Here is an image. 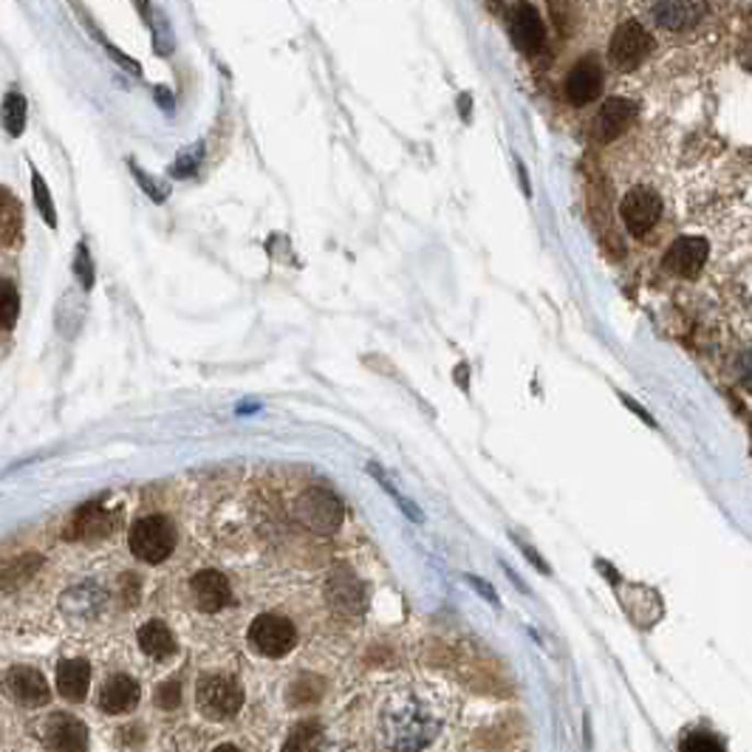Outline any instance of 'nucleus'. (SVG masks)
I'll return each instance as SVG.
<instances>
[{
    "instance_id": "obj_1",
    "label": "nucleus",
    "mask_w": 752,
    "mask_h": 752,
    "mask_svg": "<svg viewBox=\"0 0 752 752\" xmlns=\"http://www.w3.org/2000/svg\"><path fill=\"white\" fill-rule=\"evenodd\" d=\"M130 551L141 563H164L175 549V529L168 517H139L130 529Z\"/></svg>"
},
{
    "instance_id": "obj_2",
    "label": "nucleus",
    "mask_w": 752,
    "mask_h": 752,
    "mask_svg": "<svg viewBox=\"0 0 752 752\" xmlns=\"http://www.w3.org/2000/svg\"><path fill=\"white\" fill-rule=\"evenodd\" d=\"M195 702H198V710L207 716L209 721H224L232 719L243 705V691L236 679L229 676H204L195 687Z\"/></svg>"
},
{
    "instance_id": "obj_3",
    "label": "nucleus",
    "mask_w": 752,
    "mask_h": 752,
    "mask_svg": "<svg viewBox=\"0 0 752 752\" xmlns=\"http://www.w3.org/2000/svg\"><path fill=\"white\" fill-rule=\"evenodd\" d=\"M651 52V32H648L639 21H623L617 26V32L612 34V43H608V62H612L617 71H634V68H639L648 60V54Z\"/></svg>"
},
{
    "instance_id": "obj_4",
    "label": "nucleus",
    "mask_w": 752,
    "mask_h": 752,
    "mask_svg": "<svg viewBox=\"0 0 752 752\" xmlns=\"http://www.w3.org/2000/svg\"><path fill=\"white\" fill-rule=\"evenodd\" d=\"M249 642L263 657H286L295 648L297 631L295 625L281 614H261L255 623L249 625Z\"/></svg>"
},
{
    "instance_id": "obj_5",
    "label": "nucleus",
    "mask_w": 752,
    "mask_h": 752,
    "mask_svg": "<svg viewBox=\"0 0 752 752\" xmlns=\"http://www.w3.org/2000/svg\"><path fill=\"white\" fill-rule=\"evenodd\" d=\"M619 215H623L625 227H628L631 236H648L657 227L659 215H662V198L651 187H634L625 193L623 204H619Z\"/></svg>"
},
{
    "instance_id": "obj_6",
    "label": "nucleus",
    "mask_w": 752,
    "mask_h": 752,
    "mask_svg": "<svg viewBox=\"0 0 752 752\" xmlns=\"http://www.w3.org/2000/svg\"><path fill=\"white\" fill-rule=\"evenodd\" d=\"M653 23L668 32H685L705 21L707 0H648Z\"/></svg>"
},
{
    "instance_id": "obj_7",
    "label": "nucleus",
    "mask_w": 752,
    "mask_h": 752,
    "mask_svg": "<svg viewBox=\"0 0 752 752\" xmlns=\"http://www.w3.org/2000/svg\"><path fill=\"white\" fill-rule=\"evenodd\" d=\"M603 94V68L594 57H585V60L574 62V68L566 77V100L571 105H589L597 96Z\"/></svg>"
},
{
    "instance_id": "obj_8",
    "label": "nucleus",
    "mask_w": 752,
    "mask_h": 752,
    "mask_svg": "<svg viewBox=\"0 0 752 752\" xmlns=\"http://www.w3.org/2000/svg\"><path fill=\"white\" fill-rule=\"evenodd\" d=\"M510 34L512 43L524 54L540 52L546 43V26L540 21V12L532 3H517L510 12Z\"/></svg>"
},
{
    "instance_id": "obj_9",
    "label": "nucleus",
    "mask_w": 752,
    "mask_h": 752,
    "mask_svg": "<svg viewBox=\"0 0 752 752\" xmlns=\"http://www.w3.org/2000/svg\"><path fill=\"white\" fill-rule=\"evenodd\" d=\"M707 241L698 236H685L673 241L665 252V269H671L679 277H696L707 261Z\"/></svg>"
},
{
    "instance_id": "obj_10",
    "label": "nucleus",
    "mask_w": 752,
    "mask_h": 752,
    "mask_svg": "<svg viewBox=\"0 0 752 752\" xmlns=\"http://www.w3.org/2000/svg\"><path fill=\"white\" fill-rule=\"evenodd\" d=\"M634 116H637V105L625 96H612L600 107L597 119H594V136L597 141H614L631 128Z\"/></svg>"
},
{
    "instance_id": "obj_11",
    "label": "nucleus",
    "mask_w": 752,
    "mask_h": 752,
    "mask_svg": "<svg viewBox=\"0 0 752 752\" xmlns=\"http://www.w3.org/2000/svg\"><path fill=\"white\" fill-rule=\"evenodd\" d=\"M7 687L14 702L23 707H43L48 702L46 676L34 668H12L7 673Z\"/></svg>"
},
{
    "instance_id": "obj_12",
    "label": "nucleus",
    "mask_w": 752,
    "mask_h": 752,
    "mask_svg": "<svg viewBox=\"0 0 752 752\" xmlns=\"http://www.w3.org/2000/svg\"><path fill=\"white\" fill-rule=\"evenodd\" d=\"M190 589H193V597H195V605L202 608V612H221L224 605L229 603V597H232V589H229V580L224 578L221 571H198L193 578V583H190Z\"/></svg>"
},
{
    "instance_id": "obj_13",
    "label": "nucleus",
    "mask_w": 752,
    "mask_h": 752,
    "mask_svg": "<svg viewBox=\"0 0 752 752\" xmlns=\"http://www.w3.org/2000/svg\"><path fill=\"white\" fill-rule=\"evenodd\" d=\"M43 741L52 750H86L88 747V730L82 721L75 716H52L43 727Z\"/></svg>"
},
{
    "instance_id": "obj_14",
    "label": "nucleus",
    "mask_w": 752,
    "mask_h": 752,
    "mask_svg": "<svg viewBox=\"0 0 752 752\" xmlns=\"http://www.w3.org/2000/svg\"><path fill=\"white\" fill-rule=\"evenodd\" d=\"M136 702H139V685L134 679L125 676V673H116V676L105 679V685L100 691V707L105 713H128L134 710Z\"/></svg>"
},
{
    "instance_id": "obj_15",
    "label": "nucleus",
    "mask_w": 752,
    "mask_h": 752,
    "mask_svg": "<svg viewBox=\"0 0 752 752\" xmlns=\"http://www.w3.org/2000/svg\"><path fill=\"white\" fill-rule=\"evenodd\" d=\"M88 685H91V668L82 659H68L57 668V691L66 702H82L88 696Z\"/></svg>"
},
{
    "instance_id": "obj_16",
    "label": "nucleus",
    "mask_w": 752,
    "mask_h": 752,
    "mask_svg": "<svg viewBox=\"0 0 752 752\" xmlns=\"http://www.w3.org/2000/svg\"><path fill=\"white\" fill-rule=\"evenodd\" d=\"M139 648L148 653L150 659H168L175 653V639L170 634V628L159 619H150L139 628Z\"/></svg>"
},
{
    "instance_id": "obj_17",
    "label": "nucleus",
    "mask_w": 752,
    "mask_h": 752,
    "mask_svg": "<svg viewBox=\"0 0 752 752\" xmlns=\"http://www.w3.org/2000/svg\"><path fill=\"white\" fill-rule=\"evenodd\" d=\"M0 227H3V247H12L23 229V209L9 190L0 193Z\"/></svg>"
},
{
    "instance_id": "obj_18",
    "label": "nucleus",
    "mask_w": 752,
    "mask_h": 752,
    "mask_svg": "<svg viewBox=\"0 0 752 752\" xmlns=\"http://www.w3.org/2000/svg\"><path fill=\"white\" fill-rule=\"evenodd\" d=\"M26 96L21 91H9L3 100V125H7L9 136H21L26 130Z\"/></svg>"
},
{
    "instance_id": "obj_19",
    "label": "nucleus",
    "mask_w": 752,
    "mask_h": 752,
    "mask_svg": "<svg viewBox=\"0 0 752 752\" xmlns=\"http://www.w3.org/2000/svg\"><path fill=\"white\" fill-rule=\"evenodd\" d=\"M18 311H21V295H18L12 281H3L0 283V317H3V329H12L14 320H18Z\"/></svg>"
},
{
    "instance_id": "obj_20",
    "label": "nucleus",
    "mask_w": 752,
    "mask_h": 752,
    "mask_svg": "<svg viewBox=\"0 0 752 752\" xmlns=\"http://www.w3.org/2000/svg\"><path fill=\"white\" fill-rule=\"evenodd\" d=\"M32 190H34V202H37V209L46 218L48 227H57V209H54L52 193H48V184L43 182V175L37 170H32Z\"/></svg>"
},
{
    "instance_id": "obj_21",
    "label": "nucleus",
    "mask_w": 752,
    "mask_h": 752,
    "mask_svg": "<svg viewBox=\"0 0 752 752\" xmlns=\"http://www.w3.org/2000/svg\"><path fill=\"white\" fill-rule=\"evenodd\" d=\"M75 272H77V277H80L82 289H91V286H94V263H91V255H88L86 243H80V247H77Z\"/></svg>"
},
{
    "instance_id": "obj_22",
    "label": "nucleus",
    "mask_w": 752,
    "mask_h": 752,
    "mask_svg": "<svg viewBox=\"0 0 752 752\" xmlns=\"http://www.w3.org/2000/svg\"><path fill=\"white\" fill-rule=\"evenodd\" d=\"M682 750H725V741L713 739L710 732H691L682 741Z\"/></svg>"
},
{
    "instance_id": "obj_23",
    "label": "nucleus",
    "mask_w": 752,
    "mask_h": 752,
    "mask_svg": "<svg viewBox=\"0 0 752 752\" xmlns=\"http://www.w3.org/2000/svg\"><path fill=\"white\" fill-rule=\"evenodd\" d=\"M156 702H159L161 710H175L179 702H182V685H179V682H168V685H161L159 693H156Z\"/></svg>"
},
{
    "instance_id": "obj_24",
    "label": "nucleus",
    "mask_w": 752,
    "mask_h": 752,
    "mask_svg": "<svg viewBox=\"0 0 752 752\" xmlns=\"http://www.w3.org/2000/svg\"><path fill=\"white\" fill-rule=\"evenodd\" d=\"M464 580H467V583H470V585H472V589H476V591H478V594H481V597H483V600H487V603L498 605V594H495V589H492V585H490V583H487V580L476 578V574H467V578H464Z\"/></svg>"
},
{
    "instance_id": "obj_25",
    "label": "nucleus",
    "mask_w": 752,
    "mask_h": 752,
    "mask_svg": "<svg viewBox=\"0 0 752 752\" xmlns=\"http://www.w3.org/2000/svg\"><path fill=\"white\" fill-rule=\"evenodd\" d=\"M512 540H515V544H517V537H512ZM517 546H521V551H524L526 558H529V560H532V563H535V566H537V569H540V571H546V574H549V566H546V563H544V560L537 558V551H535V549H532V546H524V544H517Z\"/></svg>"
},
{
    "instance_id": "obj_26",
    "label": "nucleus",
    "mask_w": 752,
    "mask_h": 752,
    "mask_svg": "<svg viewBox=\"0 0 752 752\" xmlns=\"http://www.w3.org/2000/svg\"><path fill=\"white\" fill-rule=\"evenodd\" d=\"M741 376H744L747 388H752V349L747 351L744 360H741Z\"/></svg>"
},
{
    "instance_id": "obj_27",
    "label": "nucleus",
    "mask_w": 752,
    "mask_h": 752,
    "mask_svg": "<svg viewBox=\"0 0 752 752\" xmlns=\"http://www.w3.org/2000/svg\"><path fill=\"white\" fill-rule=\"evenodd\" d=\"M136 7H139L141 14H148V0H136Z\"/></svg>"
}]
</instances>
